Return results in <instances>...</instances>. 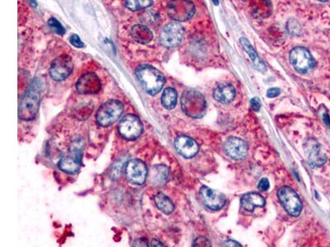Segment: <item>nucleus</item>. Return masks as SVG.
<instances>
[{"label": "nucleus", "instance_id": "nucleus-1", "mask_svg": "<svg viewBox=\"0 0 330 247\" xmlns=\"http://www.w3.org/2000/svg\"><path fill=\"white\" fill-rule=\"evenodd\" d=\"M137 79L150 95L157 94L165 83V77L153 66H142L135 71Z\"/></svg>", "mask_w": 330, "mask_h": 247}, {"label": "nucleus", "instance_id": "nucleus-2", "mask_svg": "<svg viewBox=\"0 0 330 247\" xmlns=\"http://www.w3.org/2000/svg\"><path fill=\"white\" fill-rule=\"evenodd\" d=\"M40 83L38 80L32 83L19 104L18 117L23 120H32L37 115L40 106Z\"/></svg>", "mask_w": 330, "mask_h": 247}, {"label": "nucleus", "instance_id": "nucleus-3", "mask_svg": "<svg viewBox=\"0 0 330 247\" xmlns=\"http://www.w3.org/2000/svg\"><path fill=\"white\" fill-rule=\"evenodd\" d=\"M181 105L185 114L194 119L203 116L207 110V101L203 95L194 89H188L183 92Z\"/></svg>", "mask_w": 330, "mask_h": 247}, {"label": "nucleus", "instance_id": "nucleus-4", "mask_svg": "<svg viewBox=\"0 0 330 247\" xmlns=\"http://www.w3.org/2000/svg\"><path fill=\"white\" fill-rule=\"evenodd\" d=\"M123 112V106L119 101L110 100L103 105L98 110L96 119L102 126H111L119 119Z\"/></svg>", "mask_w": 330, "mask_h": 247}, {"label": "nucleus", "instance_id": "nucleus-5", "mask_svg": "<svg viewBox=\"0 0 330 247\" xmlns=\"http://www.w3.org/2000/svg\"><path fill=\"white\" fill-rule=\"evenodd\" d=\"M195 7L191 0H171L167 7L169 18L177 22H184L194 16Z\"/></svg>", "mask_w": 330, "mask_h": 247}, {"label": "nucleus", "instance_id": "nucleus-6", "mask_svg": "<svg viewBox=\"0 0 330 247\" xmlns=\"http://www.w3.org/2000/svg\"><path fill=\"white\" fill-rule=\"evenodd\" d=\"M277 196L288 214L295 217L301 214L302 202L294 190L289 187H281L277 192Z\"/></svg>", "mask_w": 330, "mask_h": 247}, {"label": "nucleus", "instance_id": "nucleus-7", "mask_svg": "<svg viewBox=\"0 0 330 247\" xmlns=\"http://www.w3.org/2000/svg\"><path fill=\"white\" fill-rule=\"evenodd\" d=\"M290 62L295 70L299 73H306L315 65V61L306 48H294L290 52Z\"/></svg>", "mask_w": 330, "mask_h": 247}, {"label": "nucleus", "instance_id": "nucleus-8", "mask_svg": "<svg viewBox=\"0 0 330 247\" xmlns=\"http://www.w3.org/2000/svg\"><path fill=\"white\" fill-rule=\"evenodd\" d=\"M184 29L177 23H171L164 26L160 36V42L165 47H176L182 41Z\"/></svg>", "mask_w": 330, "mask_h": 247}, {"label": "nucleus", "instance_id": "nucleus-9", "mask_svg": "<svg viewBox=\"0 0 330 247\" xmlns=\"http://www.w3.org/2000/svg\"><path fill=\"white\" fill-rule=\"evenodd\" d=\"M143 126L138 117L134 115H126L121 119L118 131L120 135L128 140H134L142 135Z\"/></svg>", "mask_w": 330, "mask_h": 247}, {"label": "nucleus", "instance_id": "nucleus-10", "mask_svg": "<svg viewBox=\"0 0 330 247\" xmlns=\"http://www.w3.org/2000/svg\"><path fill=\"white\" fill-rule=\"evenodd\" d=\"M126 177L130 183L142 186L146 181L148 175V169L146 163L139 159H132L127 162L126 166Z\"/></svg>", "mask_w": 330, "mask_h": 247}, {"label": "nucleus", "instance_id": "nucleus-11", "mask_svg": "<svg viewBox=\"0 0 330 247\" xmlns=\"http://www.w3.org/2000/svg\"><path fill=\"white\" fill-rule=\"evenodd\" d=\"M73 70L72 58L63 54L57 57L50 68V76L55 81H62L69 77Z\"/></svg>", "mask_w": 330, "mask_h": 247}, {"label": "nucleus", "instance_id": "nucleus-12", "mask_svg": "<svg viewBox=\"0 0 330 247\" xmlns=\"http://www.w3.org/2000/svg\"><path fill=\"white\" fill-rule=\"evenodd\" d=\"M82 148L79 145H74L70 148L59 162V167L65 172L75 174L80 169Z\"/></svg>", "mask_w": 330, "mask_h": 247}, {"label": "nucleus", "instance_id": "nucleus-13", "mask_svg": "<svg viewBox=\"0 0 330 247\" xmlns=\"http://www.w3.org/2000/svg\"><path fill=\"white\" fill-rule=\"evenodd\" d=\"M200 196L204 205L213 211L222 209L226 203V198L222 193L214 191L209 187H202Z\"/></svg>", "mask_w": 330, "mask_h": 247}, {"label": "nucleus", "instance_id": "nucleus-14", "mask_svg": "<svg viewBox=\"0 0 330 247\" xmlns=\"http://www.w3.org/2000/svg\"><path fill=\"white\" fill-rule=\"evenodd\" d=\"M305 152L310 164L314 167L322 166L327 162V157L322 153L320 144L314 139L306 141Z\"/></svg>", "mask_w": 330, "mask_h": 247}, {"label": "nucleus", "instance_id": "nucleus-15", "mask_svg": "<svg viewBox=\"0 0 330 247\" xmlns=\"http://www.w3.org/2000/svg\"><path fill=\"white\" fill-rule=\"evenodd\" d=\"M76 88L81 94H96L101 90V82L95 73H88L77 82Z\"/></svg>", "mask_w": 330, "mask_h": 247}, {"label": "nucleus", "instance_id": "nucleus-16", "mask_svg": "<svg viewBox=\"0 0 330 247\" xmlns=\"http://www.w3.org/2000/svg\"><path fill=\"white\" fill-rule=\"evenodd\" d=\"M224 149L227 155L233 159L242 160L247 155L248 145L241 139L230 137L225 141Z\"/></svg>", "mask_w": 330, "mask_h": 247}, {"label": "nucleus", "instance_id": "nucleus-17", "mask_svg": "<svg viewBox=\"0 0 330 247\" xmlns=\"http://www.w3.org/2000/svg\"><path fill=\"white\" fill-rule=\"evenodd\" d=\"M176 149L185 158H192L198 154L199 146L195 140L187 136H179L174 142Z\"/></svg>", "mask_w": 330, "mask_h": 247}, {"label": "nucleus", "instance_id": "nucleus-18", "mask_svg": "<svg viewBox=\"0 0 330 247\" xmlns=\"http://www.w3.org/2000/svg\"><path fill=\"white\" fill-rule=\"evenodd\" d=\"M213 97L220 103H229L235 97V89L230 84L218 86L214 90Z\"/></svg>", "mask_w": 330, "mask_h": 247}, {"label": "nucleus", "instance_id": "nucleus-19", "mask_svg": "<svg viewBox=\"0 0 330 247\" xmlns=\"http://www.w3.org/2000/svg\"><path fill=\"white\" fill-rule=\"evenodd\" d=\"M241 205L247 211H254L256 207L265 205V199L258 193H248L241 199Z\"/></svg>", "mask_w": 330, "mask_h": 247}, {"label": "nucleus", "instance_id": "nucleus-20", "mask_svg": "<svg viewBox=\"0 0 330 247\" xmlns=\"http://www.w3.org/2000/svg\"><path fill=\"white\" fill-rule=\"evenodd\" d=\"M131 36L137 42L147 44L153 39V33L144 25H135L131 30Z\"/></svg>", "mask_w": 330, "mask_h": 247}, {"label": "nucleus", "instance_id": "nucleus-21", "mask_svg": "<svg viewBox=\"0 0 330 247\" xmlns=\"http://www.w3.org/2000/svg\"><path fill=\"white\" fill-rule=\"evenodd\" d=\"M241 43L244 49H245V51L247 52L248 54L250 55L252 62L254 64V68L258 71H260V72H265L266 70H267L265 65L263 64V61L261 60L260 58H258L256 51L254 50L250 41H248L247 39L241 37Z\"/></svg>", "mask_w": 330, "mask_h": 247}, {"label": "nucleus", "instance_id": "nucleus-22", "mask_svg": "<svg viewBox=\"0 0 330 247\" xmlns=\"http://www.w3.org/2000/svg\"><path fill=\"white\" fill-rule=\"evenodd\" d=\"M155 202L158 209L161 210L164 214H170L174 210V205L169 197L164 196V194L160 193L155 197Z\"/></svg>", "mask_w": 330, "mask_h": 247}, {"label": "nucleus", "instance_id": "nucleus-23", "mask_svg": "<svg viewBox=\"0 0 330 247\" xmlns=\"http://www.w3.org/2000/svg\"><path fill=\"white\" fill-rule=\"evenodd\" d=\"M169 175V170L166 166L160 165L155 166L151 172V181L156 186H161L166 181Z\"/></svg>", "mask_w": 330, "mask_h": 247}, {"label": "nucleus", "instance_id": "nucleus-24", "mask_svg": "<svg viewBox=\"0 0 330 247\" xmlns=\"http://www.w3.org/2000/svg\"><path fill=\"white\" fill-rule=\"evenodd\" d=\"M177 93L175 89L172 88H168L164 91L161 97L162 105L164 107L171 110L175 107L177 105Z\"/></svg>", "mask_w": 330, "mask_h": 247}, {"label": "nucleus", "instance_id": "nucleus-25", "mask_svg": "<svg viewBox=\"0 0 330 247\" xmlns=\"http://www.w3.org/2000/svg\"><path fill=\"white\" fill-rule=\"evenodd\" d=\"M254 10L258 17H267V14H270L271 5L267 0H257L254 3Z\"/></svg>", "mask_w": 330, "mask_h": 247}, {"label": "nucleus", "instance_id": "nucleus-26", "mask_svg": "<svg viewBox=\"0 0 330 247\" xmlns=\"http://www.w3.org/2000/svg\"><path fill=\"white\" fill-rule=\"evenodd\" d=\"M152 3V0H126V5L131 11H137L150 7Z\"/></svg>", "mask_w": 330, "mask_h": 247}, {"label": "nucleus", "instance_id": "nucleus-27", "mask_svg": "<svg viewBox=\"0 0 330 247\" xmlns=\"http://www.w3.org/2000/svg\"><path fill=\"white\" fill-rule=\"evenodd\" d=\"M287 29L292 36H299L301 34V25L295 19L288 21L287 23Z\"/></svg>", "mask_w": 330, "mask_h": 247}, {"label": "nucleus", "instance_id": "nucleus-28", "mask_svg": "<svg viewBox=\"0 0 330 247\" xmlns=\"http://www.w3.org/2000/svg\"><path fill=\"white\" fill-rule=\"evenodd\" d=\"M48 25L56 33L59 34V35H64L65 34V28L56 18H51L49 22H48Z\"/></svg>", "mask_w": 330, "mask_h": 247}, {"label": "nucleus", "instance_id": "nucleus-29", "mask_svg": "<svg viewBox=\"0 0 330 247\" xmlns=\"http://www.w3.org/2000/svg\"><path fill=\"white\" fill-rule=\"evenodd\" d=\"M70 41L71 45H74L77 48H82L84 46V44L82 42L79 36H77L76 34H73L72 36L70 37Z\"/></svg>", "mask_w": 330, "mask_h": 247}, {"label": "nucleus", "instance_id": "nucleus-30", "mask_svg": "<svg viewBox=\"0 0 330 247\" xmlns=\"http://www.w3.org/2000/svg\"><path fill=\"white\" fill-rule=\"evenodd\" d=\"M194 246H211V242L205 237H198L194 241Z\"/></svg>", "mask_w": 330, "mask_h": 247}, {"label": "nucleus", "instance_id": "nucleus-31", "mask_svg": "<svg viewBox=\"0 0 330 247\" xmlns=\"http://www.w3.org/2000/svg\"><path fill=\"white\" fill-rule=\"evenodd\" d=\"M269 180L267 178H263L258 183V188L259 191H266L269 188Z\"/></svg>", "mask_w": 330, "mask_h": 247}, {"label": "nucleus", "instance_id": "nucleus-32", "mask_svg": "<svg viewBox=\"0 0 330 247\" xmlns=\"http://www.w3.org/2000/svg\"><path fill=\"white\" fill-rule=\"evenodd\" d=\"M280 89L277 88H272L268 89L267 92V97H270V98H273V97H276L280 94Z\"/></svg>", "mask_w": 330, "mask_h": 247}, {"label": "nucleus", "instance_id": "nucleus-33", "mask_svg": "<svg viewBox=\"0 0 330 247\" xmlns=\"http://www.w3.org/2000/svg\"><path fill=\"white\" fill-rule=\"evenodd\" d=\"M250 104H251L252 108H253V110H254V111H258V110H260L261 102L258 98H256V97L251 99Z\"/></svg>", "mask_w": 330, "mask_h": 247}, {"label": "nucleus", "instance_id": "nucleus-34", "mask_svg": "<svg viewBox=\"0 0 330 247\" xmlns=\"http://www.w3.org/2000/svg\"><path fill=\"white\" fill-rule=\"evenodd\" d=\"M225 245L226 246H241V244H239L238 242H236L234 240H227L225 242Z\"/></svg>", "mask_w": 330, "mask_h": 247}, {"label": "nucleus", "instance_id": "nucleus-35", "mask_svg": "<svg viewBox=\"0 0 330 247\" xmlns=\"http://www.w3.org/2000/svg\"><path fill=\"white\" fill-rule=\"evenodd\" d=\"M151 246H164V245L162 244L161 242H160L159 240H153L151 241Z\"/></svg>", "mask_w": 330, "mask_h": 247}, {"label": "nucleus", "instance_id": "nucleus-36", "mask_svg": "<svg viewBox=\"0 0 330 247\" xmlns=\"http://www.w3.org/2000/svg\"><path fill=\"white\" fill-rule=\"evenodd\" d=\"M28 2H29L32 6H34V7H36V5H36V0H28Z\"/></svg>", "mask_w": 330, "mask_h": 247}, {"label": "nucleus", "instance_id": "nucleus-37", "mask_svg": "<svg viewBox=\"0 0 330 247\" xmlns=\"http://www.w3.org/2000/svg\"><path fill=\"white\" fill-rule=\"evenodd\" d=\"M213 1L214 4L216 5H218V4H219V1L218 0H212Z\"/></svg>", "mask_w": 330, "mask_h": 247}, {"label": "nucleus", "instance_id": "nucleus-38", "mask_svg": "<svg viewBox=\"0 0 330 247\" xmlns=\"http://www.w3.org/2000/svg\"><path fill=\"white\" fill-rule=\"evenodd\" d=\"M319 1H321V2H326V1H328V0H319Z\"/></svg>", "mask_w": 330, "mask_h": 247}]
</instances>
